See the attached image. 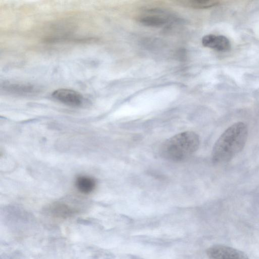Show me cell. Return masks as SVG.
<instances>
[{"label":"cell","mask_w":259,"mask_h":259,"mask_svg":"<svg viewBox=\"0 0 259 259\" xmlns=\"http://www.w3.org/2000/svg\"><path fill=\"white\" fill-rule=\"evenodd\" d=\"M209 259H249L243 252L232 247L214 245L206 250Z\"/></svg>","instance_id":"3957f363"},{"label":"cell","mask_w":259,"mask_h":259,"mask_svg":"<svg viewBox=\"0 0 259 259\" xmlns=\"http://www.w3.org/2000/svg\"><path fill=\"white\" fill-rule=\"evenodd\" d=\"M75 185L77 190L80 193L89 194L95 189L96 181L92 177L87 176H80L76 178Z\"/></svg>","instance_id":"52a82bcc"},{"label":"cell","mask_w":259,"mask_h":259,"mask_svg":"<svg viewBox=\"0 0 259 259\" xmlns=\"http://www.w3.org/2000/svg\"><path fill=\"white\" fill-rule=\"evenodd\" d=\"M52 97L57 101L68 106L78 107L83 102V97L79 93L70 89H60L52 93Z\"/></svg>","instance_id":"277c9868"},{"label":"cell","mask_w":259,"mask_h":259,"mask_svg":"<svg viewBox=\"0 0 259 259\" xmlns=\"http://www.w3.org/2000/svg\"><path fill=\"white\" fill-rule=\"evenodd\" d=\"M140 21L144 25L149 26H159L166 22V20L164 18L156 16L144 17L142 18Z\"/></svg>","instance_id":"30bf717a"},{"label":"cell","mask_w":259,"mask_h":259,"mask_svg":"<svg viewBox=\"0 0 259 259\" xmlns=\"http://www.w3.org/2000/svg\"><path fill=\"white\" fill-rule=\"evenodd\" d=\"M51 213L58 217L66 218L71 216L77 212V210L62 202H56L53 203L49 208Z\"/></svg>","instance_id":"8992f818"},{"label":"cell","mask_w":259,"mask_h":259,"mask_svg":"<svg viewBox=\"0 0 259 259\" xmlns=\"http://www.w3.org/2000/svg\"><path fill=\"white\" fill-rule=\"evenodd\" d=\"M202 44L205 47L222 52L229 50L231 47L229 40L223 35H206L203 37Z\"/></svg>","instance_id":"5b68a950"},{"label":"cell","mask_w":259,"mask_h":259,"mask_svg":"<svg viewBox=\"0 0 259 259\" xmlns=\"http://www.w3.org/2000/svg\"><path fill=\"white\" fill-rule=\"evenodd\" d=\"M199 138L191 131L184 132L168 139L162 144L160 154L167 160L179 162L190 157L198 149Z\"/></svg>","instance_id":"7a4b0ae2"},{"label":"cell","mask_w":259,"mask_h":259,"mask_svg":"<svg viewBox=\"0 0 259 259\" xmlns=\"http://www.w3.org/2000/svg\"><path fill=\"white\" fill-rule=\"evenodd\" d=\"M4 89L8 92L19 95L32 94L35 92V88L33 85L18 83H5Z\"/></svg>","instance_id":"ba28073f"},{"label":"cell","mask_w":259,"mask_h":259,"mask_svg":"<svg viewBox=\"0 0 259 259\" xmlns=\"http://www.w3.org/2000/svg\"><path fill=\"white\" fill-rule=\"evenodd\" d=\"M246 125L238 122L229 126L219 137L212 151V160L215 163L229 161L244 147L247 139Z\"/></svg>","instance_id":"6da1fadb"},{"label":"cell","mask_w":259,"mask_h":259,"mask_svg":"<svg viewBox=\"0 0 259 259\" xmlns=\"http://www.w3.org/2000/svg\"><path fill=\"white\" fill-rule=\"evenodd\" d=\"M177 3L186 7L195 9H206L217 5L218 1L212 0L179 1Z\"/></svg>","instance_id":"9c48e42d"}]
</instances>
